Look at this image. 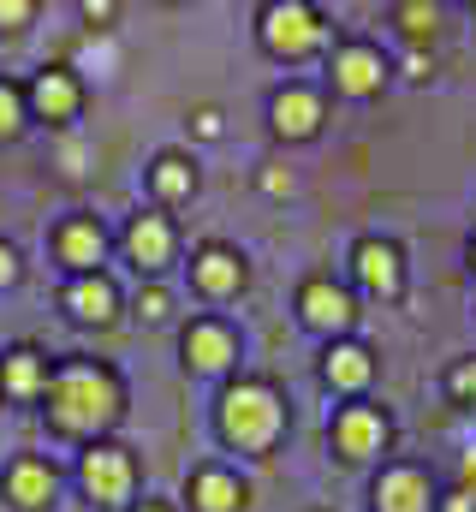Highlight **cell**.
I'll return each mask as SVG.
<instances>
[{
  "instance_id": "cell-1",
  "label": "cell",
  "mask_w": 476,
  "mask_h": 512,
  "mask_svg": "<svg viewBox=\"0 0 476 512\" xmlns=\"http://www.w3.org/2000/svg\"><path fill=\"white\" fill-rule=\"evenodd\" d=\"M125 411V387L96 358H66L48 382V423L60 435H102Z\"/></svg>"
},
{
  "instance_id": "cell-2",
  "label": "cell",
  "mask_w": 476,
  "mask_h": 512,
  "mask_svg": "<svg viewBox=\"0 0 476 512\" xmlns=\"http://www.w3.org/2000/svg\"><path fill=\"white\" fill-rule=\"evenodd\" d=\"M286 429V405L268 382H238L221 393V435L244 453H268Z\"/></svg>"
},
{
  "instance_id": "cell-3",
  "label": "cell",
  "mask_w": 476,
  "mask_h": 512,
  "mask_svg": "<svg viewBox=\"0 0 476 512\" xmlns=\"http://www.w3.org/2000/svg\"><path fill=\"white\" fill-rule=\"evenodd\" d=\"M328 36L322 12L316 6H298V0H280V6H262V48L280 54V60H304L316 54Z\"/></svg>"
},
{
  "instance_id": "cell-4",
  "label": "cell",
  "mask_w": 476,
  "mask_h": 512,
  "mask_svg": "<svg viewBox=\"0 0 476 512\" xmlns=\"http://www.w3.org/2000/svg\"><path fill=\"white\" fill-rule=\"evenodd\" d=\"M78 483L96 507H125L137 489V465L119 441H90V453L78 459Z\"/></svg>"
},
{
  "instance_id": "cell-5",
  "label": "cell",
  "mask_w": 476,
  "mask_h": 512,
  "mask_svg": "<svg viewBox=\"0 0 476 512\" xmlns=\"http://www.w3.org/2000/svg\"><path fill=\"white\" fill-rule=\"evenodd\" d=\"M30 102V120H48V126H72L84 114V78L72 66H42L24 90Z\"/></svg>"
},
{
  "instance_id": "cell-6",
  "label": "cell",
  "mask_w": 476,
  "mask_h": 512,
  "mask_svg": "<svg viewBox=\"0 0 476 512\" xmlns=\"http://www.w3.org/2000/svg\"><path fill=\"white\" fill-rule=\"evenodd\" d=\"M60 310H66L72 322H84V328H108L119 316V286L102 268H96V274H72L66 292H60Z\"/></svg>"
},
{
  "instance_id": "cell-7",
  "label": "cell",
  "mask_w": 476,
  "mask_h": 512,
  "mask_svg": "<svg viewBox=\"0 0 476 512\" xmlns=\"http://www.w3.org/2000/svg\"><path fill=\"white\" fill-rule=\"evenodd\" d=\"M0 489H6V501H12L18 512H42L48 501H54V489H60V471H54L42 453H18V459L6 465Z\"/></svg>"
},
{
  "instance_id": "cell-8",
  "label": "cell",
  "mask_w": 476,
  "mask_h": 512,
  "mask_svg": "<svg viewBox=\"0 0 476 512\" xmlns=\"http://www.w3.org/2000/svg\"><path fill=\"white\" fill-rule=\"evenodd\" d=\"M102 251H108V233H102L96 215H66V221L54 227V256H60L72 274H96Z\"/></svg>"
},
{
  "instance_id": "cell-9",
  "label": "cell",
  "mask_w": 476,
  "mask_h": 512,
  "mask_svg": "<svg viewBox=\"0 0 476 512\" xmlns=\"http://www.w3.org/2000/svg\"><path fill=\"white\" fill-rule=\"evenodd\" d=\"M298 316H304L310 328H322V334H346V328L357 322V304H352V292L334 286V280H304Z\"/></svg>"
},
{
  "instance_id": "cell-10",
  "label": "cell",
  "mask_w": 476,
  "mask_h": 512,
  "mask_svg": "<svg viewBox=\"0 0 476 512\" xmlns=\"http://www.w3.org/2000/svg\"><path fill=\"white\" fill-rule=\"evenodd\" d=\"M48 382H54V370H48V358H42L36 346H12V352L0 358V393H6L12 405L48 399Z\"/></svg>"
},
{
  "instance_id": "cell-11",
  "label": "cell",
  "mask_w": 476,
  "mask_h": 512,
  "mask_svg": "<svg viewBox=\"0 0 476 512\" xmlns=\"http://www.w3.org/2000/svg\"><path fill=\"white\" fill-rule=\"evenodd\" d=\"M381 78H387V60H381V48H369V42H346L340 54H334V90L340 96H375L381 90Z\"/></svg>"
},
{
  "instance_id": "cell-12",
  "label": "cell",
  "mask_w": 476,
  "mask_h": 512,
  "mask_svg": "<svg viewBox=\"0 0 476 512\" xmlns=\"http://www.w3.org/2000/svg\"><path fill=\"white\" fill-rule=\"evenodd\" d=\"M334 447H340V459H369V453H381V447H387V417H381L375 405H346V411L334 417Z\"/></svg>"
},
{
  "instance_id": "cell-13",
  "label": "cell",
  "mask_w": 476,
  "mask_h": 512,
  "mask_svg": "<svg viewBox=\"0 0 476 512\" xmlns=\"http://www.w3.org/2000/svg\"><path fill=\"white\" fill-rule=\"evenodd\" d=\"M352 268L363 280V292H375V298H399L405 292V262H399V251L387 239H363L352 251Z\"/></svg>"
},
{
  "instance_id": "cell-14",
  "label": "cell",
  "mask_w": 476,
  "mask_h": 512,
  "mask_svg": "<svg viewBox=\"0 0 476 512\" xmlns=\"http://www.w3.org/2000/svg\"><path fill=\"white\" fill-rule=\"evenodd\" d=\"M429 501H435V489H429V471H417V465H393L375 483V512H429Z\"/></svg>"
},
{
  "instance_id": "cell-15",
  "label": "cell",
  "mask_w": 476,
  "mask_h": 512,
  "mask_svg": "<svg viewBox=\"0 0 476 512\" xmlns=\"http://www.w3.org/2000/svg\"><path fill=\"white\" fill-rule=\"evenodd\" d=\"M233 358H238V334L227 322H191V328H185V364H191V370L215 376V370H227Z\"/></svg>"
},
{
  "instance_id": "cell-16",
  "label": "cell",
  "mask_w": 476,
  "mask_h": 512,
  "mask_svg": "<svg viewBox=\"0 0 476 512\" xmlns=\"http://www.w3.org/2000/svg\"><path fill=\"white\" fill-rule=\"evenodd\" d=\"M125 256L137 262V268H167L173 262V221L167 215H131V227H125Z\"/></svg>"
},
{
  "instance_id": "cell-17",
  "label": "cell",
  "mask_w": 476,
  "mask_h": 512,
  "mask_svg": "<svg viewBox=\"0 0 476 512\" xmlns=\"http://www.w3.org/2000/svg\"><path fill=\"white\" fill-rule=\"evenodd\" d=\"M268 120H274L280 137H310V131L322 126V96L304 90V84H292V90H280V96L268 102Z\"/></svg>"
},
{
  "instance_id": "cell-18",
  "label": "cell",
  "mask_w": 476,
  "mask_h": 512,
  "mask_svg": "<svg viewBox=\"0 0 476 512\" xmlns=\"http://www.w3.org/2000/svg\"><path fill=\"white\" fill-rule=\"evenodd\" d=\"M191 274H197V286H203L209 298H233L238 286H244V262H238V251H227V245H203L197 262H191Z\"/></svg>"
},
{
  "instance_id": "cell-19",
  "label": "cell",
  "mask_w": 476,
  "mask_h": 512,
  "mask_svg": "<svg viewBox=\"0 0 476 512\" xmlns=\"http://www.w3.org/2000/svg\"><path fill=\"white\" fill-rule=\"evenodd\" d=\"M322 376H328V387L357 393V387H369V376H375V358H369L357 340H334L328 358H322Z\"/></svg>"
},
{
  "instance_id": "cell-20",
  "label": "cell",
  "mask_w": 476,
  "mask_h": 512,
  "mask_svg": "<svg viewBox=\"0 0 476 512\" xmlns=\"http://www.w3.org/2000/svg\"><path fill=\"white\" fill-rule=\"evenodd\" d=\"M191 507H197V512H238V507H244V483H238L233 471L209 465V471H197V477H191Z\"/></svg>"
},
{
  "instance_id": "cell-21",
  "label": "cell",
  "mask_w": 476,
  "mask_h": 512,
  "mask_svg": "<svg viewBox=\"0 0 476 512\" xmlns=\"http://www.w3.org/2000/svg\"><path fill=\"white\" fill-rule=\"evenodd\" d=\"M149 185H155V197H161V203H179V197H191V191H197V167H191L185 155H155Z\"/></svg>"
},
{
  "instance_id": "cell-22",
  "label": "cell",
  "mask_w": 476,
  "mask_h": 512,
  "mask_svg": "<svg viewBox=\"0 0 476 512\" xmlns=\"http://www.w3.org/2000/svg\"><path fill=\"white\" fill-rule=\"evenodd\" d=\"M24 126H30V102H24V90L12 78H0V143L24 137Z\"/></svg>"
},
{
  "instance_id": "cell-23",
  "label": "cell",
  "mask_w": 476,
  "mask_h": 512,
  "mask_svg": "<svg viewBox=\"0 0 476 512\" xmlns=\"http://www.w3.org/2000/svg\"><path fill=\"white\" fill-rule=\"evenodd\" d=\"M393 18H399V30H405L411 42L435 36V24H441V12H435V6H423V0H405V6H393Z\"/></svg>"
},
{
  "instance_id": "cell-24",
  "label": "cell",
  "mask_w": 476,
  "mask_h": 512,
  "mask_svg": "<svg viewBox=\"0 0 476 512\" xmlns=\"http://www.w3.org/2000/svg\"><path fill=\"white\" fill-rule=\"evenodd\" d=\"M447 393H453V399H465V405H476V358H465V364L447 376Z\"/></svg>"
},
{
  "instance_id": "cell-25",
  "label": "cell",
  "mask_w": 476,
  "mask_h": 512,
  "mask_svg": "<svg viewBox=\"0 0 476 512\" xmlns=\"http://www.w3.org/2000/svg\"><path fill=\"white\" fill-rule=\"evenodd\" d=\"M167 310H173V298H167L161 286H149V292H137V316H143V322H161Z\"/></svg>"
},
{
  "instance_id": "cell-26",
  "label": "cell",
  "mask_w": 476,
  "mask_h": 512,
  "mask_svg": "<svg viewBox=\"0 0 476 512\" xmlns=\"http://www.w3.org/2000/svg\"><path fill=\"white\" fill-rule=\"evenodd\" d=\"M36 18V0H0V30H24Z\"/></svg>"
},
{
  "instance_id": "cell-27",
  "label": "cell",
  "mask_w": 476,
  "mask_h": 512,
  "mask_svg": "<svg viewBox=\"0 0 476 512\" xmlns=\"http://www.w3.org/2000/svg\"><path fill=\"white\" fill-rule=\"evenodd\" d=\"M459 495L476 501V447H465V459H459Z\"/></svg>"
},
{
  "instance_id": "cell-28",
  "label": "cell",
  "mask_w": 476,
  "mask_h": 512,
  "mask_svg": "<svg viewBox=\"0 0 476 512\" xmlns=\"http://www.w3.org/2000/svg\"><path fill=\"white\" fill-rule=\"evenodd\" d=\"M0 286H18V251L0 239Z\"/></svg>"
},
{
  "instance_id": "cell-29",
  "label": "cell",
  "mask_w": 476,
  "mask_h": 512,
  "mask_svg": "<svg viewBox=\"0 0 476 512\" xmlns=\"http://www.w3.org/2000/svg\"><path fill=\"white\" fill-rule=\"evenodd\" d=\"M191 126H197V137H221V114H215V108H197Z\"/></svg>"
},
{
  "instance_id": "cell-30",
  "label": "cell",
  "mask_w": 476,
  "mask_h": 512,
  "mask_svg": "<svg viewBox=\"0 0 476 512\" xmlns=\"http://www.w3.org/2000/svg\"><path fill=\"white\" fill-rule=\"evenodd\" d=\"M262 191H268V197H286V191H292V179L274 167V173H262Z\"/></svg>"
},
{
  "instance_id": "cell-31",
  "label": "cell",
  "mask_w": 476,
  "mask_h": 512,
  "mask_svg": "<svg viewBox=\"0 0 476 512\" xmlns=\"http://www.w3.org/2000/svg\"><path fill=\"white\" fill-rule=\"evenodd\" d=\"M84 18H90V24H102V18H114V6H108V0H90V6H84Z\"/></svg>"
},
{
  "instance_id": "cell-32",
  "label": "cell",
  "mask_w": 476,
  "mask_h": 512,
  "mask_svg": "<svg viewBox=\"0 0 476 512\" xmlns=\"http://www.w3.org/2000/svg\"><path fill=\"white\" fill-rule=\"evenodd\" d=\"M447 512H476V501H471V495H453V501H447Z\"/></svg>"
},
{
  "instance_id": "cell-33",
  "label": "cell",
  "mask_w": 476,
  "mask_h": 512,
  "mask_svg": "<svg viewBox=\"0 0 476 512\" xmlns=\"http://www.w3.org/2000/svg\"><path fill=\"white\" fill-rule=\"evenodd\" d=\"M131 512H167V507L161 501H143V507H131Z\"/></svg>"
},
{
  "instance_id": "cell-34",
  "label": "cell",
  "mask_w": 476,
  "mask_h": 512,
  "mask_svg": "<svg viewBox=\"0 0 476 512\" xmlns=\"http://www.w3.org/2000/svg\"><path fill=\"white\" fill-rule=\"evenodd\" d=\"M471 262H476V239H471Z\"/></svg>"
}]
</instances>
